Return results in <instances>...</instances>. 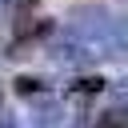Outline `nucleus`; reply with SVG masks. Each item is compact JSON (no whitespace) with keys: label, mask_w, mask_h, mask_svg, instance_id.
Instances as JSON below:
<instances>
[{"label":"nucleus","mask_w":128,"mask_h":128,"mask_svg":"<svg viewBox=\"0 0 128 128\" xmlns=\"http://www.w3.org/2000/svg\"><path fill=\"white\" fill-rule=\"evenodd\" d=\"M48 56H52V64H60V68H88L96 56L80 44V40H72L68 32H64V40H56L52 48H48Z\"/></svg>","instance_id":"1"},{"label":"nucleus","mask_w":128,"mask_h":128,"mask_svg":"<svg viewBox=\"0 0 128 128\" xmlns=\"http://www.w3.org/2000/svg\"><path fill=\"white\" fill-rule=\"evenodd\" d=\"M48 32H52V20L48 16H20L16 28H12V48H20L28 40H44Z\"/></svg>","instance_id":"2"},{"label":"nucleus","mask_w":128,"mask_h":128,"mask_svg":"<svg viewBox=\"0 0 128 128\" xmlns=\"http://www.w3.org/2000/svg\"><path fill=\"white\" fill-rule=\"evenodd\" d=\"M60 116H64V104H56V100H36L32 112H28V124H32V128H52Z\"/></svg>","instance_id":"3"},{"label":"nucleus","mask_w":128,"mask_h":128,"mask_svg":"<svg viewBox=\"0 0 128 128\" xmlns=\"http://www.w3.org/2000/svg\"><path fill=\"white\" fill-rule=\"evenodd\" d=\"M104 88H108L104 76H76L72 88H68V96H96V92H104Z\"/></svg>","instance_id":"4"},{"label":"nucleus","mask_w":128,"mask_h":128,"mask_svg":"<svg viewBox=\"0 0 128 128\" xmlns=\"http://www.w3.org/2000/svg\"><path fill=\"white\" fill-rule=\"evenodd\" d=\"M12 88H16L20 96H44V80H40V76H16Z\"/></svg>","instance_id":"5"},{"label":"nucleus","mask_w":128,"mask_h":128,"mask_svg":"<svg viewBox=\"0 0 128 128\" xmlns=\"http://www.w3.org/2000/svg\"><path fill=\"white\" fill-rule=\"evenodd\" d=\"M112 40H116V56H128V16H116Z\"/></svg>","instance_id":"6"},{"label":"nucleus","mask_w":128,"mask_h":128,"mask_svg":"<svg viewBox=\"0 0 128 128\" xmlns=\"http://www.w3.org/2000/svg\"><path fill=\"white\" fill-rule=\"evenodd\" d=\"M112 96H116V104H128V80L112 84Z\"/></svg>","instance_id":"7"},{"label":"nucleus","mask_w":128,"mask_h":128,"mask_svg":"<svg viewBox=\"0 0 128 128\" xmlns=\"http://www.w3.org/2000/svg\"><path fill=\"white\" fill-rule=\"evenodd\" d=\"M8 8H16L20 16H28V12L36 8V0H8Z\"/></svg>","instance_id":"8"},{"label":"nucleus","mask_w":128,"mask_h":128,"mask_svg":"<svg viewBox=\"0 0 128 128\" xmlns=\"http://www.w3.org/2000/svg\"><path fill=\"white\" fill-rule=\"evenodd\" d=\"M0 112H4V92H0Z\"/></svg>","instance_id":"9"},{"label":"nucleus","mask_w":128,"mask_h":128,"mask_svg":"<svg viewBox=\"0 0 128 128\" xmlns=\"http://www.w3.org/2000/svg\"><path fill=\"white\" fill-rule=\"evenodd\" d=\"M0 4H8V0H0Z\"/></svg>","instance_id":"10"}]
</instances>
